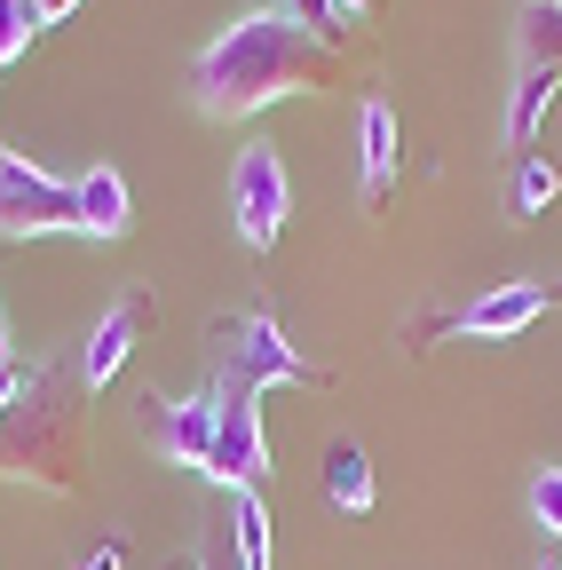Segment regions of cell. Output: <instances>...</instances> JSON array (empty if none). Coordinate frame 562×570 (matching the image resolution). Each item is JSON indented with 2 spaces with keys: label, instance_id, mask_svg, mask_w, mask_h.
Here are the masks:
<instances>
[{
  "label": "cell",
  "instance_id": "6da1fadb",
  "mask_svg": "<svg viewBox=\"0 0 562 570\" xmlns=\"http://www.w3.org/2000/svg\"><path fill=\"white\" fill-rule=\"evenodd\" d=\"M325 71H333V40H317L286 9H262V17H238L198 56V104L215 119H254L277 96H309Z\"/></svg>",
  "mask_w": 562,
  "mask_h": 570
},
{
  "label": "cell",
  "instance_id": "7a4b0ae2",
  "mask_svg": "<svg viewBox=\"0 0 562 570\" xmlns=\"http://www.w3.org/2000/svg\"><path fill=\"white\" fill-rule=\"evenodd\" d=\"M215 373L223 389H269V381H317L302 365V348L286 341V325L262 317V309H238V317H215Z\"/></svg>",
  "mask_w": 562,
  "mask_h": 570
},
{
  "label": "cell",
  "instance_id": "3957f363",
  "mask_svg": "<svg viewBox=\"0 0 562 570\" xmlns=\"http://www.w3.org/2000/svg\"><path fill=\"white\" fill-rule=\"evenodd\" d=\"M230 214H238V238L254 254H269L286 238V214H294V183H286V159L277 142H246L238 167H230Z\"/></svg>",
  "mask_w": 562,
  "mask_h": 570
},
{
  "label": "cell",
  "instance_id": "277c9868",
  "mask_svg": "<svg viewBox=\"0 0 562 570\" xmlns=\"http://www.w3.org/2000/svg\"><path fill=\"white\" fill-rule=\"evenodd\" d=\"M48 230H80L72 183H56L24 151H0V238H48Z\"/></svg>",
  "mask_w": 562,
  "mask_h": 570
},
{
  "label": "cell",
  "instance_id": "5b68a950",
  "mask_svg": "<svg viewBox=\"0 0 562 570\" xmlns=\"http://www.w3.org/2000/svg\"><path fill=\"white\" fill-rule=\"evenodd\" d=\"M215 452H206V483L254 491L269 475V436H262V389H215Z\"/></svg>",
  "mask_w": 562,
  "mask_h": 570
},
{
  "label": "cell",
  "instance_id": "8992f818",
  "mask_svg": "<svg viewBox=\"0 0 562 570\" xmlns=\"http://www.w3.org/2000/svg\"><path fill=\"white\" fill-rule=\"evenodd\" d=\"M215 396H144V428L151 444L175 460V468H198L206 475V452H215Z\"/></svg>",
  "mask_w": 562,
  "mask_h": 570
},
{
  "label": "cell",
  "instance_id": "52a82bcc",
  "mask_svg": "<svg viewBox=\"0 0 562 570\" xmlns=\"http://www.w3.org/2000/svg\"><path fill=\"white\" fill-rule=\"evenodd\" d=\"M546 317V285L539 277H515V285H491L460 309V341H515Z\"/></svg>",
  "mask_w": 562,
  "mask_h": 570
},
{
  "label": "cell",
  "instance_id": "ba28073f",
  "mask_svg": "<svg viewBox=\"0 0 562 570\" xmlns=\"http://www.w3.org/2000/svg\"><path fill=\"white\" fill-rule=\"evenodd\" d=\"M151 333V302L144 294H119L103 317H96V333H88V348H80V389H103L119 365H127V348Z\"/></svg>",
  "mask_w": 562,
  "mask_h": 570
},
{
  "label": "cell",
  "instance_id": "9c48e42d",
  "mask_svg": "<svg viewBox=\"0 0 562 570\" xmlns=\"http://www.w3.org/2000/svg\"><path fill=\"white\" fill-rule=\"evenodd\" d=\"M72 206H80V238H127V223H135V198H127L119 167H88L72 183Z\"/></svg>",
  "mask_w": 562,
  "mask_h": 570
},
{
  "label": "cell",
  "instance_id": "30bf717a",
  "mask_svg": "<svg viewBox=\"0 0 562 570\" xmlns=\"http://www.w3.org/2000/svg\"><path fill=\"white\" fill-rule=\"evenodd\" d=\"M357 142H365V206H381L388 183H396V167H404V135H396V111L381 96L357 111Z\"/></svg>",
  "mask_w": 562,
  "mask_h": 570
},
{
  "label": "cell",
  "instance_id": "8fae6325",
  "mask_svg": "<svg viewBox=\"0 0 562 570\" xmlns=\"http://www.w3.org/2000/svg\"><path fill=\"white\" fill-rule=\"evenodd\" d=\"M554 88H562L554 63H523V71H515V96H507V151H515V159H531V142H539V119H546Z\"/></svg>",
  "mask_w": 562,
  "mask_h": 570
},
{
  "label": "cell",
  "instance_id": "7c38bea8",
  "mask_svg": "<svg viewBox=\"0 0 562 570\" xmlns=\"http://www.w3.org/2000/svg\"><path fill=\"white\" fill-rule=\"evenodd\" d=\"M325 499L341 515H373V499H381V483H373V460H365V444H333L325 452Z\"/></svg>",
  "mask_w": 562,
  "mask_h": 570
},
{
  "label": "cell",
  "instance_id": "4fadbf2b",
  "mask_svg": "<svg viewBox=\"0 0 562 570\" xmlns=\"http://www.w3.org/2000/svg\"><path fill=\"white\" fill-rule=\"evenodd\" d=\"M515 48H523V63H554L562 71V0H523Z\"/></svg>",
  "mask_w": 562,
  "mask_h": 570
},
{
  "label": "cell",
  "instance_id": "5bb4252c",
  "mask_svg": "<svg viewBox=\"0 0 562 570\" xmlns=\"http://www.w3.org/2000/svg\"><path fill=\"white\" fill-rule=\"evenodd\" d=\"M554 190H562V167H546L539 151L507 167V214H515V223H531V214H546V206H554Z\"/></svg>",
  "mask_w": 562,
  "mask_h": 570
},
{
  "label": "cell",
  "instance_id": "9a60e30c",
  "mask_svg": "<svg viewBox=\"0 0 562 570\" xmlns=\"http://www.w3.org/2000/svg\"><path fill=\"white\" fill-rule=\"evenodd\" d=\"M230 531H238V570H269V508H262V491H230Z\"/></svg>",
  "mask_w": 562,
  "mask_h": 570
},
{
  "label": "cell",
  "instance_id": "2e32d148",
  "mask_svg": "<svg viewBox=\"0 0 562 570\" xmlns=\"http://www.w3.org/2000/svg\"><path fill=\"white\" fill-rule=\"evenodd\" d=\"M40 17H32V0H0V63H24Z\"/></svg>",
  "mask_w": 562,
  "mask_h": 570
},
{
  "label": "cell",
  "instance_id": "e0dca14e",
  "mask_svg": "<svg viewBox=\"0 0 562 570\" xmlns=\"http://www.w3.org/2000/svg\"><path fill=\"white\" fill-rule=\"evenodd\" d=\"M531 523L546 539H562V468H539L531 475Z\"/></svg>",
  "mask_w": 562,
  "mask_h": 570
},
{
  "label": "cell",
  "instance_id": "ac0fdd59",
  "mask_svg": "<svg viewBox=\"0 0 562 570\" xmlns=\"http://www.w3.org/2000/svg\"><path fill=\"white\" fill-rule=\"evenodd\" d=\"M286 17H294V24H309L317 40H333V32H341V9H333V0H286Z\"/></svg>",
  "mask_w": 562,
  "mask_h": 570
},
{
  "label": "cell",
  "instance_id": "d6986e66",
  "mask_svg": "<svg viewBox=\"0 0 562 570\" xmlns=\"http://www.w3.org/2000/svg\"><path fill=\"white\" fill-rule=\"evenodd\" d=\"M32 17L40 24H63V17H80V0H32Z\"/></svg>",
  "mask_w": 562,
  "mask_h": 570
},
{
  "label": "cell",
  "instance_id": "ffe728a7",
  "mask_svg": "<svg viewBox=\"0 0 562 570\" xmlns=\"http://www.w3.org/2000/svg\"><path fill=\"white\" fill-rule=\"evenodd\" d=\"M119 562H127V547H119V539H103V547H96L80 570H119Z\"/></svg>",
  "mask_w": 562,
  "mask_h": 570
},
{
  "label": "cell",
  "instance_id": "44dd1931",
  "mask_svg": "<svg viewBox=\"0 0 562 570\" xmlns=\"http://www.w3.org/2000/svg\"><path fill=\"white\" fill-rule=\"evenodd\" d=\"M0 373H9V309H0Z\"/></svg>",
  "mask_w": 562,
  "mask_h": 570
},
{
  "label": "cell",
  "instance_id": "7402d4cb",
  "mask_svg": "<svg viewBox=\"0 0 562 570\" xmlns=\"http://www.w3.org/2000/svg\"><path fill=\"white\" fill-rule=\"evenodd\" d=\"M539 570H562V562H539Z\"/></svg>",
  "mask_w": 562,
  "mask_h": 570
}]
</instances>
